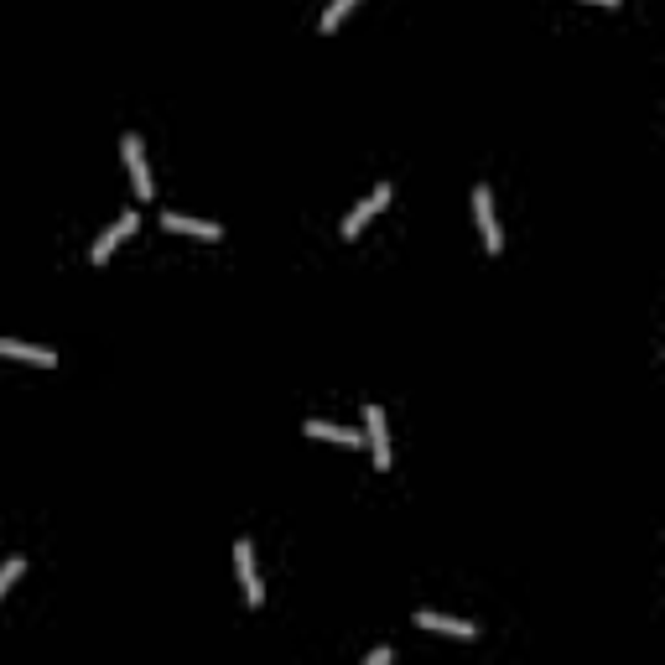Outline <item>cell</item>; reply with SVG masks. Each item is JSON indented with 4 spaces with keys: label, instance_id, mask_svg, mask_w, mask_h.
Wrapping results in <instances>:
<instances>
[{
    "label": "cell",
    "instance_id": "11",
    "mask_svg": "<svg viewBox=\"0 0 665 665\" xmlns=\"http://www.w3.org/2000/svg\"><path fill=\"white\" fill-rule=\"evenodd\" d=\"M359 6V0H328V11H323V21H317V32H323V37H333L338 32V26H343V16H349Z\"/></svg>",
    "mask_w": 665,
    "mask_h": 665
},
{
    "label": "cell",
    "instance_id": "14",
    "mask_svg": "<svg viewBox=\"0 0 665 665\" xmlns=\"http://www.w3.org/2000/svg\"><path fill=\"white\" fill-rule=\"evenodd\" d=\"M593 6H619V0H593Z\"/></svg>",
    "mask_w": 665,
    "mask_h": 665
},
{
    "label": "cell",
    "instance_id": "2",
    "mask_svg": "<svg viewBox=\"0 0 665 665\" xmlns=\"http://www.w3.org/2000/svg\"><path fill=\"white\" fill-rule=\"evenodd\" d=\"M473 219H478V234H484V250L499 255L504 250V229H499V214H494V193L478 182L473 188Z\"/></svg>",
    "mask_w": 665,
    "mask_h": 665
},
{
    "label": "cell",
    "instance_id": "1",
    "mask_svg": "<svg viewBox=\"0 0 665 665\" xmlns=\"http://www.w3.org/2000/svg\"><path fill=\"white\" fill-rule=\"evenodd\" d=\"M359 416H364V447H369V458H375V468H380V473H390V463H395V458H390V427H385V406H375V401H369Z\"/></svg>",
    "mask_w": 665,
    "mask_h": 665
},
{
    "label": "cell",
    "instance_id": "6",
    "mask_svg": "<svg viewBox=\"0 0 665 665\" xmlns=\"http://www.w3.org/2000/svg\"><path fill=\"white\" fill-rule=\"evenodd\" d=\"M136 229H141V214H125V219H115L110 229H104V234L94 239V250H89V260H94V265H104V260H110V255H115V250L125 245V239H130V234H136Z\"/></svg>",
    "mask_w": 665,
    "mask_h": 665
},
{
    "label": "cell",
    "instance_id": "12",
    "mask_svg": "<svg viewBox=\"0 0 665 665\" xmlns=\"http://www.w3.org/2000/svg\"><path fill=\"white\" fill-rule=\"evenodd\" d=\"M26 572V562H21V556H11V562H0V598H6L11 593V582Z\"/></svg>",
    "mask_w": 665,
    "mask_h": 665
},
{
    "label": "cell",
    "instance_id": "8",
    "mask_svg": "<svg viewBox=\"0 0 665 665\" xmlns=\"http://www.w3.org/2000/svg\"><path fill=\"white\" fill-rule=\"evenodd\" d=\"M0 359H21V364L52 369L58 364V349H47V343H21V338H0Z\"/></svg>",
    "mask_w": 665,
    "mask_h": 665
},
{
    "label": "cell",
    "instance_id": "5",
    "mask_svg": "<svg viewBox=\"0 0 665 665\" xmlns=\"http://www.w3.org/2000/svg\"><path fill=\"white\" fill-rule=\"evenodd\" d=\"M390 193H395V188H390V182H375V193H364V198L354 203V214H349V219H343V239H359V229H364V224H369V219H375V214H380V208H385V203H390Z\"/></svg>",
    "mask_w": 665,
    "mask_h": 665
},
{
    "label": "cell",
    "instance_id": "3",
    "mask_svg": "<svg viewBox=\"0 0 665 665\" xmlns=\"http://www.w3.org/2000/svg\"><path fill=\"white\" fill-rule=\"evenodd\" d=\"M234 572H239V593H245V603L260 608L265 603V588H260V572H255V546H250V536L234 541Z\"/></svg>",
    "mask_w": 665,
    "mask_h": 665
},
{
    "label": "cell",
    "instance_id": "10",
    "mask_svg": "<svg viewBox=\"0 0 665 665\" xmlns=\"http://www.w3.org/2000/svg\"><path fill=\"white\" fill-rule=\"evenodd\" d=\"M307 437H317V442H338V447H359V442H364V432H354V427H333V421H307Z\"/></svg>",
    "mask_w": 665,
    "mask_h": 665
},
{
    "label": "cell",
    "instance_id": "9",
    "mask_svg": "<svg viewBox=\"0 0 665 665\" xmlns=\"http://www.w3.org/2000/svg\"><path fill=\"white\" fill-rule=\"evenodd\" d=\"M416 629H432V634H452V640H478V624H463V619L432 614V608H416Z\"/></svg>",
    "mask_w": 665,
    "mask_h": 665
},
{
    "label": "cell",
    "instance_id": "13",
    "mask_svg": "<svg viewBox=\"0 0 665 665\" xmlns=\"http://www.w3.org/2000/svg\"><path fill=\"white\" fill-rule=\"evenodd\" d=\"M390 660H395V650H369L364 655V665H390Z\"/></svg>",
    "mask_w": 665,
    "mask_h": 665
},
{
    "label": "cell",
    "instance_id": "7",
    "mask_svg": "<svg viewBox=\"0 0 665 665\" xmlns=\"http://www.w3.org/2000/svg\"><path fill=\"white\" fill-rule=\"evenodd\" d=\"M162 229H167V234L208 239V245H214V239H224V224H214V219H188V214H167V208H162Z\"/></svg>",
    "mask_w": 665,
    "mask_h": 665
},
{
    "label": "cell",
    "instance_id": "4",
    "mask_svg": "<svg viewBox=\"0 0 665 665\" xmlns=\"http://www.w3.org/2000/svg\"><path fill=\"white\" fill-rule=\"evenodd\" d=\"M120 156H125V172H130V188H136V198H151L156 182H151V167H146L141 136H125V141H120Z\"/></svg>",
    "mask_w": 665,
    "mask_h": 665
}]
</instances>
